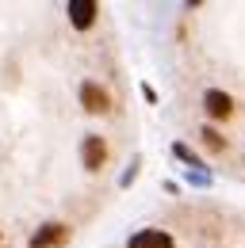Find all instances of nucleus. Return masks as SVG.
I'll return each mask as SVG.
<instances>
[{"mask_svg": "<svg viewBox=\"0 0 245 248\" xmlns=\"http://www.w3.org/2000/svg\"><path fill=\"white\" fill-rule=\"evenodd\" d=\"M65 241H69V225L50 221V225H42V229L31 237V248H61Z\"/></svg>", "mask_w": 245, "mask_h": 248, "instance_id": "7ed1b4c3", "label": "nucleus"}, {"mask_svg": "<svg viewBox=\"0 0 245 248\" xmlns=\"http://www.w3.org/2000/svg\"><path fill=\"white\" fill-rule=\"evenodd\" d=\"M199 138H203V145L214 149V153H218V149H226V138H222L218 130H211V126H203V134H199Z\"/></svg>", "mask_w": 245, "mask_h": 248, "instance_id": "0eeeda50", "label": "nucleus"}, {"mask_svg": "<svg viewBox=\"0 0 245 248\" xmlns=\"http://www.w3.org/2000/svg\"><path fill=\"white\" fill-rule=\"evenodd\" d=\"M81 103H85V111H92V115H107L111 111V95H107V88H100L96 80L81 84Z\"/></svg>", "mask_w": 245, "mask_h": 248, "instance_id": "f257e3e1", "label": "nucleus"}, {"mask_svg": "<svg viewBox=\"0 0 245 248\" xmlns=\"http://www.w3.org/2000/svg\"><path fill=\"white\" fill-rule=\"evenodd\" d=\"M173 153L180 156V160H188V164H192V168H199V156L192 153V149H188V145H173Z\"/></svg>", "mask_w": 245, "mask_h": 248, "instance_id": "6e6552de", "label": "nucleus"}, {"mask_svg": "<svg viewBox=\"0 0 245 248\" xmlns=\"http://www.w3.org/2000/svg\"><path fill=\"white\" fill-rule=\"evenodd\" d=\"M126 248H176V241H173L165 229H138V233L126 241Z\"/></svg>", "mask_w": 245, "mask_h": 248, "instance_id": "20e7f679", "label": "nucleus"}, {"mask_svg": "<svg viewBox=\"0 0 245 248\" xmlns=\"http://www.w3.org/2000/svg\"><path fill=\"white\" fill-rule=\"evenodd\" d=\"M203 111H207L211 119H230V115H234V99L226 92H218V88H207V92H203Z\"/></svg>", "mask_w": 245, "mask_h": 248, "instance_id": "39448f33", "label": "nucleus"}, {"mask_svg": "<svg viewBox=\"0 0 245 248\" xmlns=\"http://www.w3.org/2000/svg\"><path fill=\"white\" fill-rule=\"evenodd\" d=\"M81 160H85V168H88V172H100V168H104V160H107V141H104L100 134H88V138H85V145H81Z\"/></svg>", "mask_w": 245, "mask_h": 248, "instance_id": "f03ea898", "label": "nucleus"}, {"mask_svg": "<svg viewBox=\"0 0 245 248\" xmlns=\"http://www.w3.org/2000/svg\"><path fill=\"white\" fill-rule=\"evenodd\" d=\"M96 0H69V23L77 27V31H88L92 23H96Z\"/></svg>", "mask_w": 245, "mask_h": 248, "instance_id": "423d86ee", "label": "nucleus"}]
</instances>
